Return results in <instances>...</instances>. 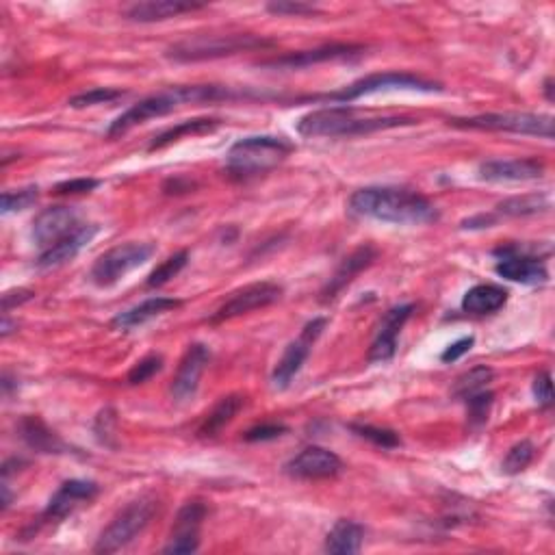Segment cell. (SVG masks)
Instances as JSON below:
<instances>
[{
	"label": "cell",
	"instance_id": "cell-1",
	"mask_svg": "<svg viewBox=\"0 0 555 555\" xmlns=\"http://www.w3.org/2000/svg\"><path fill=\"white\" fill-rule=\"evenodd\" d=\"M350 213L397 226H421L438 219V209L428 198L402 187L358 189L350 198Z\"/></svg>",
	"mask_w": 555,
	"mask_h": 555
},
{
	"label": "cell",
	"instance_id": "cell-2",
	"mask_svg": "<svg viewBox=\"0 0 555 555\" xmlns=\"http://www.w3.org/2000/svg\"><path fill=\"white\" fill-rule=\"evenodd\" d=\"M245 94L232 92L230 87L222 85H178L170 87L165 92L152 94L144 100H139L137 105H133L128 111H124L118 120H115L107 137H120L124 133L131 131V128L144 124L154 118H163V115L176 111L183 105H193V102H217V100H232V98H243Z\"/></svg>",
	"mask_w": 555,
	"mask_h": 555
},
{
	"label": "cell",
	"instance_id": "cell-3",
	"mask_svg": "<svg viewBox=\"0 0 555 555\" xmlns=\"http://www.w3.org/2000/svg\"><path fill=\"white\" fill-rule=\"evenodd\" d=\"M410 124H417V120L406 115H360L354 107L339 105L302 115L298 133L302 137H356Z\"/></svg>",
	"mask_w": 555,
	"mask_h": 555
},
{
	"label": "cell",
	"instance_id": "cell-4",
	"mask_svg": "<svg viewBox=\"0 0 555 555\" xmlns=\"http://www.w3.org/2000/svg\"><path fill=\"white\" fill-rule=\"evenodd\" d=\"M293 152V144L285 137L254 135L239 139L226 154V172L235 180L263 176L285 161Z\"/></svg>",
	"mask_w": 555,
	"mask_h": 555
},
{
	"label": "cell",
	"instance_id": "cell-5",
	"mask_svg": "<svg viewBox=\"0 0 555 555\" xmlns=\"http://www.w3.org/2000/svg\"><path fill=\"white\" fill-rule=\"evenodd\" d=\"M276 46V42L265 40L252 33H230V35H196L167 48L165 57L178 63H196L224 59L248 50H263Z\"/></svg>",
	"mask_w": 555,
	"mask_h": 555
},
{
	"label": "cell",
	"instance_id": "cell-6",
	"mask_svg": "<svg viewBox=\"0 0 555 555\" xmlns=\"http://www.w3.org/2000/svg\"><path fill=\"white\" fill-rule=\"evenodd\" d=\"M456 128H471V131H493V133H514V135H534L553 139V118L542 113H482L473 118L449 120Z\"/></svg>",
	"mask_w": 555,
	"mask_h": 555
},
{
	"label": "cell",
	"instance_id": "cell-7",
	"mask_svg": "<svg viewBox=\"0 0 555 555\" xmlns=\"http://www.w3.org/2000/svg\"><path fill=\"white\" fill-rule=\"evenodd\" d=\"M441 85L423 79V76L410 74V72H378V74H369L365 79H358L356 83L347 85L341 92L328 94L326 100L339 102V105H347V102H354L363 96H371V94H380V92H423V94H432V92H441Z\"/></svg>",
	"mask_w": 555,
	"mask_h": 555
},
{
	"label": "cell",
	"instance_id": "cell-8",
	"mask_svg": "<svg viewBox=\"0 0 555 555\" xmlns=\"http://www.w3.org/2000/svg\"><path fill=\"white\" fill-rule=\"evenodd\" d=\"M157 508L159 503L152 497H139L128 503V506L111 521L105 532L100 534L94 551L109 555L131 545V542L150 525Z\"/></svg>",
	"mask_w": 555,
	"mask_h": 555
},
{
	"label": "cell",
	"instance_id": "cell-9",
	"mask_svg": "<svg viewBox=\"0 0 555 555\" xmlns=\"http://www.w3.org/2000/svg\"><path fill=\"white\" fill-rule=\"evenodd\" d=\"M154 252H157V248L152 243H122L118 248H111L109 252L98 256V261L94 263L92 271H89V278L100 289L113 287L124 276L131 274V271L146 265Z\"/></svg>",
	"mask_w": 555,
	"mask_h": 555
},
{
	"label": "cell",
	"instance_id": "cell-10",
	"mask_svg": "<svg viewBox=\"0 0 555 555\" xmlns=\"http://www.w3.org/2000/svg\"><path fill=\"white\" fill-rule=\"evenodd\" d=\"M282 293H285V289H282L278 282H271V280L252 282V285L232 293L230 298L217 308V313L209 321L211 324H222V321L254 313L258 308H267L271 304H276L282 298Z\"/></svg>",
	"mask_w": 555,
	"mask_h": 555
},
{
	"label": "cell",
	"instance_id": "cell-11",
	"mask_svg": "<svg viewBox=\"0 0 555 555\" xmlns=\"http://www.w3.org/2000/svg\"><path fill=\"white\" fill-rule=\"evenodd\" d=\"M324 328H326L324 317H317L313 321H308L304 330L300 332V337L287 345L285 354H282L274 373H271V382H274L276 389H287V386L293 382V378L302 371L306 358L311 356L313 345L321 337Z\"/></svg>",
	"mask_w": 555,
	"mask_h": 555
},
{
	"label": "cell",
	"instance_id": "cell-12",
	"mask_svg": "<svg viewBox=\"0 0 555 555\" xmlns=\"http://www.w3.org/2000/svg\"><path fill=\"white\" fill-rule=\"evenodd\" d=\"M81 226L83 219L79 209H74V206H48L33 219V241L42 250H48Z\"/></svg>",
	"mask_w": 555,
	"mask_h": 555
},
{
	"label": "cell",
	"instance_id": "cell-13",
	"mask_svg": "<svg viewBox=\"0 0 555 555\" xmlns=\"http://www.w3.org/2000/svg\"><path fill=\"white\" fill-rule=\"evenodd\" d=\"M343 460L326 447H306L298 456L287 462V475L295 480H332L343 471Z\"/></svg>",
	"mask_w": 555,
	"mask_h": 555
},
{
	"label": "cell",
	"instance_id": "cell-14",
	"mask_svg": "<svg viewBox=\"0 0 555 555\" xmlns=\"http://www.w3.org/2000/svg\"><path fill=\"white\" fill-rule=\"evenodd\" d=\"M206 519V506L202 501H187L178 510L170 540L163 553H196L200 549V527Z\"/></svg>",
	"mask_w": 555,
	"mask_h": 555
},
{
	"label": "cell",
	"instance_id": "cell-15",
	"mask_svg": "<svg viewBox=\"0 0 555 555\" xmlns=\"http://www.w3.org/2000/svg\"><path fill=\"white\" fill-rule=\"evenodd\" d=\"M211 360V350L202 343H193L189 345V350L185 352L183 360H180L176 376L172 380V397L174 402L185 404L191 402L193 397L198 393L200 386V378L209 365Z\"/></svg>",
	"mask_w": 555,
	"mask_h": 555
},
{
	"label": "cell",
	"instance_id": "cell-16",
	"mask_svg": "<svg viewBox=\"0 0 555 555\" xmlns=\"http://www.w3.org/2000/svg\"><path fill=\"white\" fill-rule=\"evenodd\" d=\"M363 53H365V48L356 46V44H330V46L313 48V50H302V53L282 55L276 59L261 61V66L271 68V70H300V68L317 66V63H326V61L352 59Z\"/></svg>",
	"mask_w": 555,
	"mask_h": 555
},
{
	"label": "cell",
	"instance_id": "cell-17",
	"mask_svg": "<svg viewBox=\"0 0 555 555\" xmlns=\"http://www.w3.org/2000/svg\"><path fill=\"white\" fill-rule=\"evenodd\" d=\"M100 493V486L89 480H68L59 486L53 499L48 501V508L42 514V523L61 521L70 516L74 510H79L85 503L94 501Z\"/></svg>",
	"mask_w": 555,
	"mask_h": 555
},
{
	"label": "cell",
	"instance_id": "cell-18",
	"mask_svg": "<svg viewBox=\"0 0 555 555\" xmlns=\"http://www.w3.org/2000/svg\"><path fill=\"white\" fill-rule=\"evenodd\" d=\"M415 306L412 304H402V306H393L389 313H386L380 321L376 339L371 343L369 350V363L378 365V363H389V360L395 356L397 352V337L402 328L406 326V321L410 319Z\"/></svg>",
	"mask_w": 555,
	"mask_h": 555
},
{
	"label": "cell",
	"instance_id": "cell-19",
	"mask_svg": "<svg viewBox=\"0 0 555 555\" xmlns=\"http://www.w3.org/2000/svg\"><path fill=\"white\" fill-rule=\"evenodd\" d=\"M495 254L501 256L495 267V271L501 278H506L510 282H521V285H542V282H547L549 278L547 265L542 263L538 256L519 254L510 248L497 250Z\"/></svg>",
	"mask_w": 555,
	"mask_h": 555
},
{
	"label": "cell",
	"instance_id": "cell-20",
	"mask_svg": "<svg viewBox=\"0 0 555 555\" xmlns=\"http://www.w3.org/2000/svg\"><path fill=\"white\" fill-rule=\"evenodd\" d=\"M545 174V163L538 159H495L480 165V178L486 183H523Z\"/></svg>",
	"mask_w": 555,
	"mask_h": 555
},
{
	"label": "cell",
	"instance_id": "cell-21",
	"mask_svg": "<svg viewBox=\"0 0 555 555\" xmlns=\"http://www.w3.org/2000/svg\"><path fill=\"white\" fill-rule=\"evenodd\" d=\"M98 230L100 228L96 224H83L79 230L72 232V235L55 243L53 248L44 250L40 256H37L35 265L40 269H53L59 265H66L68 261H72V258L79 256V252L85 248V245L98 235Z\"/></svg>",
	"mask_w": 555,
	"mask_h": 555
},
{
	"label": "cell",
	"instance_id": "cell-22",
	"mask_svg": "<svg viewBox=\"0 0 555 555\" xmlns=\"http://www.w3.org/2000/svg\"><path fill=\"white\" fill-rule=\"evenodd\" d=\"M20 438L37 454H72V447L40 419L27 415L18 425Z\"/></svg>",
	"mask_w": 555,
	"mask_h": 555
},
{
	"label": "cell",
	"instance_id": "cell-23",
	"mask_svg": "<svg viewBox=\"0 0 555 555\" xmlns=\"http://www.w3.org/2000/svg\"><path fill=\"white\" fill-rule=\"evenodd\" d=\"M376 248L373 245H360L358 250H354L350 256L343 258V263L339 265V269L334 271V276L330 278V282L326 285V289L321 291V295H324V302L332 300V298H337V295L350 285V282L360 274V271L367 269L373 261H376Z\"/></svg>",
	"mask_w": 555,
	"mask_h": 555
},
{
	"label": "cell",
	"instance_id": "cell-24",
	"mask_svg": "<svg viewBox=\"0 0 555 555\" xmlns=\"http://www.w3.org/2000/svg\"><path fill=\"white\" fill-rule=\"evenodd\" d=\"M206 5L202 3H185V0H146V3H135L128 7L126 18L133 22H163L172 20L183 14H191V11H200Z\"/></svg>",
	"mask_w": 555,
	"mask_h": 555
},
{
	"label": "cell",
	"instance_id": "cell-25",
	"mask_svg": "<svg viewBox=\"0 0 555 555\" xmlns=\"http://www.w3.org/2000/svg\"><path fill=\"white\" fill-rule=\"evenodd\" d=\"M180 306H183V302L174 300V298H150L146 302H141L139 306L128 308V311L120 313L111 321V326L115 330H124V332L133 330V328L144 326V324H148V321L157 319L165 313L176 311V308H180Z\"/></svg>",
	"mask_w": 555,
	"mask_h": 555
},
{
	"label": "cell",
	"instance_id": "cell-26",
	"mask_svg": "<svg viewBox=\"0 0 555 555\" xmlns=\"http://www.w3.org/2000/svg\"><path fill=\"white\" fill-rule=\"evenodd\" d=\"M363 542L365 527L352 519H341L328 532L324 549L332 555H354L363 549Z\"/></svg>",
	"mask_w": 555,
	"mask_h": 555
},
{
	"label": "cell",
	"instance_id": "cell-27",
	"mask_svg": "<svg viewBox=\"0 0 555 555\" xmlns=\"http://www.w3.org/2000/svg\"><path fill=\"white\" fill-rule=\"evenodd\" d=\"M219 126H222V120H217V118H193V120H185V122H180L176 126H170V128H165V131H161L157 137L150 141L148 150L150 152L163 150L167 146L176 144V141H180L183 137H198V135L215 133Z\"/></svg>",
	"mask_w": 555,
	"mask_h": 555
},
{
	"label": "cell",
	"instance_id": "cell-28",
	"mask_svg": "<svg viewBox=\"0 0 555 555\" xmlns=\"http://www.w3.org/2000/svg\"><path fill=\"white\" fill-rule=\"evenodd\" d=\"M508 291L499 285H475L464 293L462 311L471 315H490L506 306Z\"/></svg>",
	"mask_w": 555,
	"mask_h": 555
},
{
	"label": "cell",
	"instance_id": "cell-29",
	"mask_svg": "<svg viewBox=\"0 0 555 555\" xmlns=\"http://www.w3.org/2000/svg\"><path fill=\"white\" fill-rule=\"evenodd\" d=\"M245 406V395H239V393H232V395H226L219 399V402L213 406V410L206 415L204 423L200 425V430L198 434L204 436V438H209V436H217L219 432H222L226 425L235 419L239 415V410Z\"/></svg>",
	"mask_w": 555,
	"mask_h": 555
},
{
	"label": "cell",
	"instance_id": "cell-30",
	"mask_svg": "<svg viewBox=\"0 0 555 555\" xmlns=\"http://www.w3.org/2000/svg\"><path fill=\"white\" fill-rule=\"evenodd\" d=\"M495 378V371L482 365V367H475L471 371L464 373V376H460L454 384V397L456 399H462V402H467L469 397L477 395V393H482L486 391V386L493 382Z\"/></svg>",
	"mask_w": 555,
	"mask_h": 555
},
{
	"label": "cell",
	"instance_id": "cell-31",
	"mask_svg": "<svg viewBox=\"0 0 555 555\" xmlns=\"http://www.w3.org/2000/svg\"><path fill=\"white\" fill-rule=\"evenodd\" d=\"M549 209V200L545 196H521V198H510L506 202L497 204V215L503 217H527V215H538Z\"/></svg>",
	"mask_w": 555,
	"mask_h": 555
},
{
	"label": "cell",
	"instance_id": "cell-32",
	"mask_svg": "<svg viewBox=\"0 0 555 555\" xmlns=\"http://www.w3.org/2000/svg\"><path fill=\"white\" fill-rule=\"evenodd\" d=\"M189 263V252L187 250H180L176 254H172L167 261H163L157 269L152 271L150 278H148V287L154 289V287H163L170 282L174 276H178L180 271H183Z\"/></svg>",
	"mask_w": 555,
	"mask_h": 555
},
{
	"label": "cell",
	"instance_id": "cell-33",
	"mask_svg": "<svg viewBox=\"0 0 555 555\" xmlns=\"http://www.w3.org/2000/svg\"><path fill=\"white\" fill-rule=\"evenodd\" d=\"M94 434L100 445H105L109 449H118V412L113 408L100 410L94 423Z\"/></svg>",
	"mask_w": 555,
	"mask_h": 555
},
{
	"label": "cell",
	"instance_id": "cell-34",
	"mask_svg": "<svg viewBox=\"0 0 555 555\" xmlns=\"http://www.w3.org/2000/svg\"><path fill=\"white\" fill-rule=\"evenodd\" d=\"M126 92L122 89H111V87H96V89H89V92H83L79 96L70 98L68 105L72 109H85V107H94V105H107V102L113 100H120L124 98Z\"/></svg>",
	"mask_w": 555,
	"mask_h": 555
},
{
	"label": "cell",
	"instance_id": "cell-35",
	"mask_svg": "<svg viewBox=\"0 0 555 555\" xmlns=\"http://www.w3.org/2000/svg\"><path fill=\"white\" fill-rule=\"evenodd\" d=\"M534 454H536V449L534 445L529 443V441H521V443H516L510 451H508V456L503 458V464H501V469L503 473H508V475H516V473H521L525 471L529 464H532L534 460Z\"/></svg>",
	"mask_w": 555,
	"mask_h": 555
},
{
	"label": "cell",
	"instance_id": "cell-36",
	"mask_svg": "<svg viewBox=\"0 0 555 555\" xmlns=\"http://www.w3.org/2000/svg\"><path fill=\"white\" fill-rule=\"evenodd\" d=\"M37 196H40V193H37V187H27L20 191H5L3 200H0V211H3V215L27 211L37 202Z\"/></svg>",
	"mask_w": 555,
	"mask_h": 555
},
{
	"label": "cell",
	"instance_id": "cell-37",
	"mask_svg": "<svg viewBox=\"0 0 555 555\" xmlns=\"http://www.w3.org/2000/svg\"><path fill=\"white\" fill-rule=\"evenodd\" d=\"M163 369V356L161 354H148L141 360H137L135 367L128 371V384L131 386H139L146 384L148 380H152L157 373Z\"/></svg>",
	"mask_w": 555,
	"mask_h": 555
},
{
	"label": "cell",
	"instance_id": "cell-38",
	"mask_svg": "<svg viewBox=\"0 0 555 555\" xmlns=\"http://www.w3.org/2000/svg\"><path fill=\"white\" fill-rule=\"evenodd\" d=\"M352 432H356L360 438H367L369 443L378 445L382 449H393L399 447V434L386 428H373V425H352Z\"/></svg>",
	"mask_w": 555,
	"mask_h": 555
},
{
	"label": "cell",
	"instance_id": "cell-39",
	"mask_svg": "<svg viewBox=\"0 0 555 555\" xmlns=\"http://www.w3.org/2000/svg\"><path fill=\"white\" fill-rule=\"evenodd\" d=\"M267 11L274 16H298V18L319 14V9L315 5L302 3V0H295V3L293 0H278V3H269Z\"/></svg>",
	"mask_w": 555,
	"mask_h": 555
},
{
	"label": "cell",
	"instance_id": "cell-40",
	"mask_svg": "<svg viewBox=\"0 0 555 555\" xmlns=\"http://www.w3.org/2000/svg\"><path fill=\"white\" fill-rule=\"evenodd\" d=\"M467 406H469V421L475 425H482L488 421V410L493 406V393L490 391L477 393L467 399Z\"/></svg>",
	"mask_w": 555,
	"mask_h": 555
},
{
	"label": "cell",
	"instance_id": "cell-41",
	"mask_svg": "<svg viewBox=\"0 0 555 555\" xmlns=\"http://www.w3.org/2000/svg\"><path fill=\"white\" fill-rule=\"evenodd\" d=\"M285 432H287L285 425H280V423H263V425H256V428L245 432V441H250V443L274 441V438L282 436Z\"/></svg>",
	"mask_w": 555,
	"mask_h": 555
},
{
	"label": "cell",
	"instance_id": "cell-42",
	"mask_svg": "<svg viewBox=\"0 0 555 555\" xmlns=\"http://www.w3.org/2000/svg\"><path fill=\"white\" fill-rule=\"evenodd\" d=\"M100 185V180L96 178H74V180H66V183H59L55 187L57 193L61 196H68V193H89L94 191Z\"/></svg>",
	"mask_w": 555,
	"mask_h": 555
},
{
	"label": "cell",
	"instance_id": "cell-43",
	"mask_svg": "<svg viewBox=\"0 0 555 555\" xmlns=\"http://www.w3.org/2000/svg\"><path fill=\"white\" fill-rule=\"evenodd\" d=\"M534 395L538 399V404L542 406H551L553 404V382H551V373L542 371L534 380Z\"/></svg>",
	"mask_w": 555,
	"mask_h": 555
},
{
	"label": "cell",
	"instance_id": "cell-44",
	"mask_svg": "<svg viewBox=\"0 0 555 555\" xmlns=\"http://www.w3.org/2000/svg\"><path fill=\"white\" fill-rule=\"evenodd\" d=\"M473 343H475L473 337H462L460 341L451 343V345L447 347V350L441 354V360H443V363H456V360H460L464 354H469V352H471Z\"/></svg>",
	"mask_w": 555,
	"mask_h": 555
},
{
	"label": "cell",
	"instance_id": "cell-45",
	"mask_svg": "<svg viewBox=\"0 0 555 555\" xmlns=\"http://www.w3.org/2000/svg\"><path fill=\"white\" fill-rule=\"evenodd\" d=\"M33 291H29V289H16V291H7L5 295H3V313L7 315L11 308H16V306H20V304H24V302H29V300H33Z\"/></svg>",
	"mask_w": 555,
	"mask_h": 555
},
{
	"label": "cell",
	"instance_id": "cell-46",
	"mask_svg": "<svg viewBox=\"0 0 555 555\" xmlns=\"http://www.w3.org/2000/svg\"><path fill=\"white\" fill-rule=\"evenodd\" d=\"M14 328H18V324H11V321H9V317L5 315V317H3V326H0V337H3V339H7V337H9V334H11V332H14Z\"/></svg>",
	"mask_w": 555,
	"mask_h": 555
},
{
	"label": "cell",
	"instance_id": "cell-47",
	"mask_svg": "<svg viewBox=\"0 0 555 555\" xmlns=\"http://www.w3.org/2000/svg\"><path fill=\"white\" fill-rule=\"evenodd\" d=\"M545 94H547V100L553 102V81L551 79H547V83H545Z\"/></svg>",
	"mask_w": 555,
	"mask_h": 555
}]
</instances>
